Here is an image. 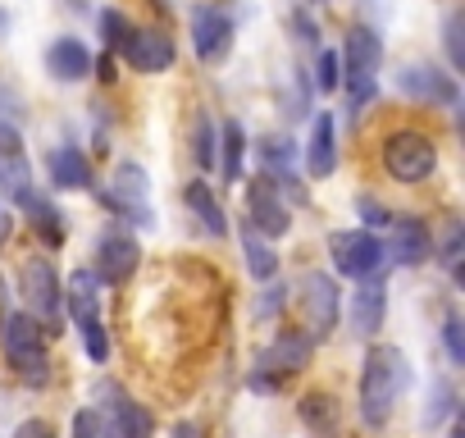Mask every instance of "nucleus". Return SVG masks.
<instances>
[{"instance_id":"nucleus-1","label":"nucleus","mask_w":465,"mask_h":438,"mask_svg":"<svg viewBox=\"0 0 465 438\" xmlns=\"http://www.w3.org/2000/svg\"><path fill=\"white\" fill-rule=\"evenodd\" d=\"M406 388H411V365H406V356H401L397 347H388V343L370 347V352H365V365H361V397H356L361 420H365L370 429H383V424L392 420L397 402L406 397Z\"/></svg>"},{"instance_id":"nucleus-2","label":"nucleus","mask_w":465,"mask_h":438,"mask_svg":"<svg viewBox=\"0 0 465 438\" xmlns=\"http://www.w3.org/2000/svg\"><path fill=\"white\" fill-rule=\"evenodd\" d=\"M0 347H5V361L15 374H24L28 383H46L51 374V352H46V329L28 315V311H10L0 320Z\"/></svg>"},{"instance_id":"nucleus-3","label":"nucleus","mask_w":465,"mask_h":438,"mask_svg":"<svg viewBox=\"0 0 465 438\" xmlns=\"http://www.w3.org/2000/svg\"><path fill=\"white\" fill-rule=\"evenodd\" d=\"M64 311H69L74 329L83 333V352L96 365H105L110 361V333H105V320H101V284L92 279V270L69 274V284H64Z\"/></svg>"},{"instance_id":"nucleus-4","label":"nucleus","mask_w":465,"mask_h":438,"mask_svg":"<svg viewBox=\"0 0 465 438\" xmlns=\"http://www.w3.org/2000/svg\"><path fill=\"white\" fill-rule=\"evenodd\" d=\"M19 293H24V311L51 333H64V284L55 274V265L46 256H33L24 261L19 270Z\"/></svg>"},{"instance_id":"nucleus-5","label":"nucleus","mask_w":465,"mask_h":438,"mask_svg":"<svg viewBox=\"0 0 465 438\" xmlns=\"http://www.w3.org/2000/svg\"><path fill=\"white\" fill-rule=\"evenodd\" d=\"M311 352H315V338L311 333H297V329H283L274 333V343L256 356V370H252V393H283L288 374L306 370L311 365Z\"/></svg>"},{"instance_id":"nucleus-6","label":"nucleus","mask_w":465,"mask_h":438,"mask_svg":"<svg viewBox=\"0 0 465 438\" xmlns=\"http://www.w3.org/2000/svg\"><path fill=\"white\" fill-rule=\"evenodd\" d=\"M96 411L105 415V424H110V433L114 438H155V415L124 388V383H114V379H96Z\"/></svg>"},{"instance_id":"nucleus-7","label":"nucleus","mask_w":465,"mask_h":438,"mask_svg":"<svg viewBox=\"0 0 465 438\" xmlns=\"http://www.w3.org/2000/svg\"><path fill=\"white\" fill-rule=\"evenodd\" d=\"M383 169L397 178V183H424L433 169H438V146L429 133H415V128H401L383 142Z\"/></svg>"},{"instance_id":"nucleus-8","label":"nucleus","mask_w":465,"mask_h":438,"mask_svg":"<svg viewBox=\"0 0 465 438\" xmlns=\"http://www.w3.org/2000/svg\"><path fill=\"white\" fill-rule=\"evenodd\" d=\"M329 256H333V270L342 279H351V284L374 279L383 270V261H388L383 256V243L370 229H342V234H333L329 238Z\"/></svg>"},{"instance_id":"nucleus-9","label":"nucleus","mask_w":465,"mask_h":438,"mask_svg":"<svg viewBox=\"0 0 465 438\" xmlns=\"http://www.w3.org/2000/svg\"><path fill=\"white\" fill-rule=\"evenodd\" d=\"M379 60H383V46L370 28H351L347 37V87H351V110L365 105L374 96V74H379Z\"/></svg>"},{"instance_id":"nucleus-10","label":"nucleus","mask_w":465,"mask_h":438,"mask_svg":"<svg viewBox=\"0 0 465 438\" xmlns=\"http://www.w3.org/2000/svg\"><path fill=\"white\" fill-rule=\"evenodd\" d=\"M0 196L24 205L33 196V164L15 124H0Z\"/></svg>"},{"instance_id":"nucleus-11","label":"nucleus","mask_w":465,"mask_h":438,"mask_svg":"<svg viewBox=\"0 0 465 438\" xmlns=\"http://www.w3.org/2000/svg\"><path fill=\"white\" fill-rule=\"evenodd\" d=\"M247 224L261 238H283L292 229V214L283 205V192H274L270 178H252L247 183Z\"/></svg>"},{"instance_id":"nucleus-12","label":"nucleus","mask_w":465,"mask_h":438,"mask_svg":"<svg viewBox=\"0 0 465 438\" xmlns=\"http://www.w3.org/2000/svg\"><path fill=\"white\" fill-rule=\"evenodd\" d=\"M137 261H142L137 238H128V234H101L96 238V270H92V279L96 284H110V288H124L137 274Z\"/></svg>"},{"instance_id":"nucleus-13","label":"nucleus","mask_w":465,"mask_h":438,"mask_svg":"<svg viewBox=\"0 0 465 438\" xmlns=\"http://www.w3.org/2000/svg\"><path fill=\"white\" fill-rule=\"evenodd\" d=\"M383 256L415 270L433 256V243H429V229H424V219L415 214H392L388 219V243H383Z\"/></svg>"},{"instance_id":"nucleus-14","label":"nucleus","mask_w":465,"mask_h":438,"mask_svg":"<svg viewBox=\"0 0 465 438\" xmlns=\"http://www.w3.org/2000/svg\"><path fill=\"white\" fill-rule=\"evenodd\" d=\"M192 46L201 65H219L232 46V19L219 5H196L192 10Z\"/></svg>"},{"instance_id":"nucleus-15","label":"nucleus","mask_w":465,"mask_h":438,"mask_svg":"<svg viewBox=\"0 0 465 438\" xmlns=\"http://www.w3.org/2000/svg\"><path fill=\"white\" fill-rule=\"evenodd\" d=\"M397 87H401L411 101H424V105H456V101H460L456 78L442 74L438 65H401Z\"/></svg>"},{"instance_id":"nucleus-16","label":"nucleus","mask_w":465,"mask_h":438,"mask_svg":"<svg viewBox=\"0 0 465 438\" xmlns=\"http://www.w3.org/2000/svg\"><path fill=\"white\" fill-rule=\"evenodd\" d=\"M302 311H306L311 338H329L333 333L338 311H342V297H338L333 274H306V284H302Z\"/></svg>"},{"instance_id":"nucleus-17","label":"nucleus","mask_w":465,"mask_h":438,"mask_svg":"<svg viewBox=\"0 0 465 438\" xmlns=\"http://www.w3.org/2000/svg\"><path fill=\"white\" fill-rule=\"evenodd\" d=\"M146 192H151V183H146V169H142V164H133V160H124V164H119V174H114V187L105 192V205H110L114 214H124V219H137V224H151Z\"/></svg>"},{"instance_id":"nucleus-18","label":"nucleus","mask_w":465,"mask_h":438,"mask_svg":"<svg viewBox=\"0 0 465 438\" xmlns=\"http://www.w3.org/2000/svg\"><path fill=\"white\" fill-rule=\"evenodd\" d=\"M119 55H124L137 74H164L178 51H173V37H164V33H155V28H133V33L124 37Z\"/></svg>"},{"instance_id":"nucleus-19","label":"nucleus","mask_w":465,"mask_h":438,"mask_svg":"<svg viewBox=\"0 0 465 438\" xmlns=\"http://www.w3.org/2000/svg\"><path fill=\"white\" fill-rule=\"evenodd\" d=\"M383 311H388V288H383V279L374 274V279H361L356 284V293H351V333L356 338H374L379 329H383Z\"/></svg>"},{"instance_id":"nucleus-20","label":"nucleus","mask_w":465,"mask_h":438,"mask_svg":"<svg viewBox=\"0 0 465 438\" xmlns=\"http://www.w3.org/2000/svg\"><path fill=\"white\" fill-rule=\"evenodd\" d=\"M46 69H51V78H60V83H78V78L92 74V51H87L78 37H60V42H51V51H46Z\"/></svg>"},{"instance_id":"nucleus-21","label":"nucleus","mask_w":465,"mask_h":438,"mask_svg":"<svg viewBox=\"0 0 465 438\" xmlns=\"http://www.w3.org/2000/svg\"><path fill=\"white\" fill-rule=\"evenodd\" d=\"M306 169L315 178H329L338 169V146H333V114L320 110L311 124V146H306Z\"/></svg>"},{"instance_id":"nucleus-22","label":"nucleus","mask_w":465,"mask_h":438,"mask_svg":"<svg viewBox=\"0 0 465 438\" xmlns=\"http://www.w3.org/2000/svg\"><path fill=\"white\" fill-rule=\"evenodd\" d=\"M51 183L60 192H87L92 187V164L78 146H55L51 151Z\"/></svg>"},{"instance_id":"nucleus-23","label":"nucleus","mask_w":465,"mask_h":438,"mask_svg":"<svg viewBox=\"0 0 465 438\" xmlns=\"http://www.w3.org/2000/svg\"><path fill=\"white\" fill-rule=\"evenodd\" d=\"M183 201H187V210L196 214V224L210 234V238H223L228 234V219H223V205L210 196V183H187V192H183Z\"/></svg>"},{"instance_id":"nucleus-24","label":"nucleus","mask_w":465,"mask_h":438,"mask_svg":"<svg viewBox=\"0 0 465 438\" xmlns=\"http://www.w3.org/2000/svg\"><path fill=\"white\" fill-rule=\"evenodd\" d=\"M242 265H247V274L261 279V284H270V279L279 274V256H274L270 238H261L252 224H242Z\"/></svg>"},{"instance_id":"nucleus-25","label":"nucleus","mask_w":465,"mask_h":438,"mask_svg":"<svg viewBox=\"0 0 465 438\" xmlns=\"http://www.w3.org/2000/svg\"><path fill=\"white\" fill-rule=\"evenodd\" d=\"M24 210H28L33 229L42 234V243H46V247H60V243H64V219H60V210H55L46 196H37V192H33V196L24 201Z\"/></svg>"},{"instance_id":"nucleus-26","label":"nucleus","mask_w":465,"mask_h":438,"mask_svg":"<svg viewBox=\"0 0 465 438\" xmlns=\"http://www.w3.org/2000/svg\"><path fill=\"white\" fill-rule=\"evenodd\" d=\"M242 151H247V137H242V124H223L219 128V155H223V183H238L242 178Z\"/></svg>"},{"instance_id":"nucleus-27","label":"nucleus","mask_w":465,"mask_h":438,"mask_svg":"<svg viewBox=\"0 0 465 438\" xmlns=\"http://www.w3.org/2000/svg\"><path fill=\"white\" fill-rule=\"evenodd\" d=\"M447 415H456V388L447 379H433V397L424 406V429H438Z\"/></svg>"},{"instance_id":"nucleus-28","label":"nucleus","mask_w":465,"mask_h":438,"mask_svg":"<svg viewBox=\"0 0 465 438\" xmlns=\"http://www.w3.org/2000/svg\"><path fill=\"white\" fill-rule=\"evenodd\" d=\"M192 155H196V164L201 169H214V160H219V133H214V124L201 114L196 119V137H192Z\"/></svg>"},{"instance_id":"nucleus-29","label":"nucleus","mask_w":465,"mask_h":438,"mask_svg":"<svg viewBox=\"0 0 465 438\" xmlns=\"http://www.w3.org/2000/svg\"><path fill=\"white\" fill-rule=\"evenodd\" d=\"M69 438H114V433H110V424H105V415L96 406H83V411H74Z\"/></svg>"},{"instance_id":"nucleus-30","label":"nucleus","mask_w":465,"mask_h":438,"mask_svg":"<svg viewBox=\"0 0 465 438\" xmlns=\"http://www.w3.org/2000/svg\"><path fill=\"white\" fill-rule=\"evenodd\" d=\"M342 83V55L338 51H320V65H315V87L320 92H333Z\"/></svg>"},{"instance_id":"nucleus-31","label":"nucleus","mask_w":465,"mask_h":438,"mask_svg":"<svg viewBox=\"0 0 465 438\" xmlns=\"http://www.w3.org/2000/svg\"><path fill=\"white\" fill-rule=\"evenodd\" d=\"M442 343H447L451 365H465V329H460V315H456V311L442 320Z\"/></svg>"},{"instance_id":"nucleus-32","label":"nucleus","mask_w":465,"mask_h":438,"mask_svg":"<svg viewBox=\"0 0 465 438\" xmlns=\"http://www.w3.org/2000/svg\"><path fill=\"white\" fill-rule=\"evenodd\" d=\"M101 33H105L110 51H119V46H124V37L133 33V24H128V19H124L119 10H105V15H101Z\"/></svg>"},{"instance_id":"nucleus-33","label":"nucleus","mask_w":465,"mask_h":438,"mask_svg":"<svg viewBox=\"0 0 465 438\" xmlns=\"http://www.w3.org/2000/svg\"><path fill=\"white\" fill-rule=\"evenodd\" d=\"M460 10L447 15V55H451V69H465V46H460Z\"/></svg>"},{"instance_id":"nucleus-34","label":"nucleus","mask_w":465,"mask_h":438,"mask_svg":"<svg viewBox=\"0 0 465 438\" xmlns=\"http://www.w3.org/2000/svg\"><path fill=\"white\" fill-rule=\"evenodd\" d=\"M460 238H465L460 224H451V229H447V243H442V256H438L447 274H460Z\"/></svg>"},{"instance_id":"nucleus-35","label":"nucleus","mask_w":465,"mask_h":438,"mask_svg":"<svg viewBox=\"0 0 465 438\" xmlns=\"http://www.w3.org/2000/svg\"><path fill=\"white\" fill-rule=\"evenodd\" d=\"M283 306H288V284H274V288H265V297L256 302V315H261V320H274Z\"/></svg>"},{"instance_id":"nucleus-36","label":"nucleus","mask_w":465,"mask_h":438,"mask_svg":"<svg viewBox=\"0 0 465 438\" xmlns=\"http://www.w3.org/2000/svg\"><path fill=\"white\" fill-rule=\"evenodd\" d=\"M356 210L365 214V224H370V229H388V219H392V210H383V205H379V201H370V196H361V201H356Z\"/></svg>"},{"instance_id":"nucleus-37","label":"nucleus","mask_w":465,"mask_h":438,"mask_svg":"<svg viewBox=\"0 0 465 438\" xmlns=\"http://www.w3.org/2000/svg\"><path fill=\"white\" fill-rule=\"evenodd\" d=\"M15 438H55V424H51V420H37V415H33V420H24V424L15 429Z\"/></svg>"},{"instance_id":"nucleus-38","label":"nucleus","mask_w":465,"mask_h":438,"mask_svg":"<svg viewBox=\"0 0 465 438\" xmlns=\"http://www.w3.org/2000/svg\"><path fill=\"white\" fill-rule=\"evenodd\" d=\"M10 234H15V214H10V205L0 201V247L10 243Z\"/></svg>"},{"instance_id":"nucleus-39","label":"nucleus","mask_w":465,"mask_h":438,"mask_svg":"<svg viewBox=\"0 0 465 438\" xmlns=\"http://www.w3.org/2000/svg\"><path fill=\"white\" fill-rule=\"evenodd\" d=\"M173 438H201V424H192V420H183V424L173 429Z\"/></svg>"},{"instance_id":"nucleus-40","label":"nucleus","mask_w":465,"mask_h":438,"mask_svg":"<svg viewBox=\"0 0 465 438\" xmlns=\"http://www.w3.org/2000/svg\"><path fill=\"white\" fill-rule=\"evenodd\" d=\"M5 28H10V15H5V10H0V37H5Z\"/></svg>"},{"instance_id":"nucleus-41","label":"nucleus","mask_w":465,"mask_h":438,"mask_svg":"<svg viewBox=\"0 0 465 438\" xmlns=\"http://www.w3.org/2000/svg\"><path fill=\"white\" fill-rule=\"evenodd\" d=\"M451 438H460V429H451Z\"/></svg>"}]
</instances>
